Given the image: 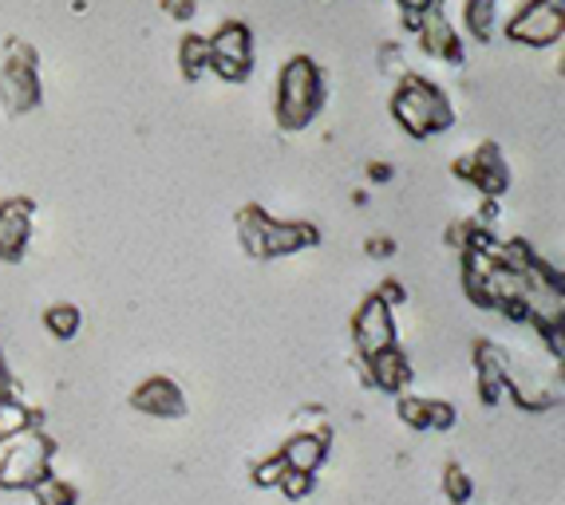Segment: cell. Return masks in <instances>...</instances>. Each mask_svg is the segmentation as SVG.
<instances>
[{"label":"cell","mask_w":565,"mask_h":505,"mask_svg":"<svg viewBox=\"0 0 565 505\" xmlns=\"http://www.w3.org/2000/svg\"><path fill=\"white\" fill-rule=\"evenodd\" d=\"M12 395V375H9V364H4V352H0V399H9Z\"/></svg>","instance_id":"cell-32"},{"label":"cell","mask_w":565,"mask_h":505,"mask_svg":"<svg viewBox=\"0 0 565 505\" xmlns=\"http://www.w3.org/2000/svg\"><path fill=\"white\" fill-rule=\"evenodd\" d=\"M324 99H329V79H324L321 64L312 56H292L277 75V127L285 135L309 131L317 115L324 111Z\"/></svg>","instance_id":"cell-1"},{"label":"cell","mask_w":565,"mask_h":505,"mask_svg":"<svg viewBox=\"0 0 565 505\" xmlns=\"http://www.w3.org/2000/svg\"><path fill=\"white\" fill-rule=\"evenodd\" d=\"M44 327H47V336H56V340H76V336H79V327H84V312H79L76 304H67V300H60V304L44 309Z\"/></svg>","instance_id":"cell-20"},{"label":"cell","mask_w":565,"mask_h":505,"mask_svg":"<svg viewBox=\"0 0 565 505\" xmlns=\"http://www.w3.org/2000/svg\"><path fill=\"white\" fill-rule=\"evenodd\" d=\"M392 253H396V241H387V237H372V241H367V257H392Z\"/></svg>","instance_id":"cell-29"},{"label":"cell","mask_w":565,"mask_h":505,"mask_svg":"<svg viewBox=\"0 0 565 505\" xmlns=\"http://www.w3.org/2000/svg\"><path fill=\"white\" fill-rule=\"evenodd\" d=\"M459 411L447 399H427V431H455Z\"/></svg>","instance_id":"cell-26"},{"label":"cell","mask_w":565,"mask_h":505,"mask_svg":"<svg viewBox=\"0 0 565 505\" xmlns=\"http://www.w3.org/2000/svg\"><path fill=\"white\" fill-rule=\"evenodd\" d=\"M367 179L376 182H392V166H387V162H372V166H367Z\"/></svg>","instance_id":"cell-30"},{"label":"cell","mask_w":565,"mask_h":505,"mask_svg":"<svg viewBox=\"0 0 565 505\" xmlns=\"http://www.w3.org/2000/svg\"><path fill=\"white\" fill-rule=\"evenodd\" d=\"M510 375H514V364H510L507 352H502L499 344L479 340V344H475V379H479V399L487 402V407L502 402V395H507V387H510Z\"/></svg>","instance_id":"cell-13"},{"label":"cell","mask_w":565,"mask_h":505,"mask_svg":"<svg viewBox=\"0 0 565 505\" xmlns=\"http://www.w3.org/2000/svg\"><path fill=\"white\" fill-rule=\"evenodd\" d=\"M444 497L451 505H467L475 497V482L471 474L459 466V462H451V466H444Z\"/></svg>","instance_id":"cell-22"},{"label":"cell","mask_w":565,"mask_h":505,"mask_svg":"<svg viewBox=\"0 0 565 505\" xmlns=\"http://www.w3.org/2000/svg\"><path fill=\"white\" fill-rule=\"evenodd\" d=\"M29 494L36 505H76L79 502V490L72 486V482H64L60 474H47L44 482H36V486L29 490Z\"/></svg>","instance_id":"cell-21"},{"label":"cell","mask_w":565,"mask_h":505,"mask_svg":"<svg viewBox=\"0 0 565 505\" xmlns=\"http://www.w3.org/2000/svg\"><path fill=\"white\" fill-rule=\"evenodd\" d=\"M360 364H364L367 387H376V391H384V395H404L415 375L412 359L399 352V344L384 347V352H376V356H364Z\"/></svg>","instance_id":"cell-14"},{"label":"cell","mask_w":565,"mask_h":505,"mask_svg":"<svg viewBox=\"0 0 565 505\" xmlns=\"http://www.w3.org/2000/svg\"><path fill=\"white\" fill-rule=\"evenodd\" d=\"M462 24H467V36L490 44L494 36V24H499V0H467L462 4Z\"/></svg>","instance_id":"cell-18"},{"label":"cell","mask_w":565,"mask_h":505,"mask_svg":"<svg viewBox=\"0 0 565 505\" xmlns=\"http://www.w3.org/2000/svg\"><path fill=\"white\" fill-rule=\"evenodd\" d=\"M329 447H332V431L321 427V431H297L292 439H285V447L277 454L297 474H317L329 462Z\"/></svg>","instance_id":"cell-15"},{"label":"cell","mask_w":565,"mask_h":505,"mask_svg":"<svg viewBox=\"0 0 565 505\" xmlns=\"http://www.w3.org/2000/svg\"><path fill=\"white\" fill-rule=\"evenodd\" d=\"M396 415L412 431H427V399H419V395H399Z\"/></svg>","instance_id":"cell-23"},{"label":"cell","mask_w":565,"mask_h":505,"mask_svg":"<svg viewBox=\"0 0 565 505\" xmlns=\"http://www.w3.org/2000/svg\"><path fill=\"white\" fill-rule=\"evenodd\" d=\"M507 395H510L514 402H519L522 411H530V415L550 411V407H557V399H562V395L550 391L546 384H534V379H522V375H510Z\"/></svg>","instance_id":"cell-17"},{"label":"cell","mask_w":565,"mask_h":505,"mask_svg":"<svg viewBox=\"0 0 565 505\" xmlns=\"http://www.w3.org/2000/svg\"><path fill=\"white\" fill-rule=\"evenodd\" d=\"M237 241L254 261H277V257L317 249L321 229L312 222H281V217L265 214L262 206H245L237 214Z\"/></svg>","instance_id":"cell-2"},{"label":"cell","mask_w":565,"mask_h":505,"mask_svg":"<svg viewBox=\"0 0 565 505\" xmlns=\"http://www.w3.org/2000/svg\"><path fill=\"white\" fill-rule=\"evenodd\" d=\"M179 72H182V79H190V84H199L202 75L210 72V44H206V36H182V44H179Z\"/></svg>","instance_id":"cell-19"},{"label":"cell","mask_w":565,"mask_h":505,"mask_svg":"<svg viewBox=\"0 0 565 505\" xmlns=\"http://www.w3.org/2000/svg\"><path fill=\"white\" fill-rule=\"evenodd\" d=\"M131 407L147 419H182L186 415V395L170 375H151L131 391Z\"/></svg>","instance_id":"cell-11"},{"label":"cell","mask_w":565,"mask_h":505,"mask_svg":"<svg viewBox=\"0 0 565 505\" xmlns=\"http://www.w3.org/2000/svg\"><path fill=\"white\" fill-rule=\"evenodd\" d=\"M32 222H36L32 197H0V261H24L32 241Z\"/></svg>","instance_id":"cell-10"},{"label":"cell","mask_w":565,"mask_h":505,"mask_svg":"<svg viewBox=\"0 0 565 505\" xmlns=\"http://www.w3.org/2000/svg\"><path fill=\"white\" fill-rule=\"evenodd\" d=\"M210 44V72L222 84H245L254 72V32L242 20H226L214 36H206Z\"/></svg>","instance_id":"cell-7"},{"label":"cell","mask_w":565,"mask_h":505,"mask_svg":"<svg viewBox=\"0 0 565 505\" xmlns=\"http://www.w3.org/2000/svg\"><path fill=\"white\" fill-rule=\"evenodd\" d=\"M399 327H396V309L380 300L376 292L372 297L360 300V309L352 312V344H356L360 359L364 356H376L384 347L399 344Z\"/></svg>","instance_id":"cell-8"},{"label":"cell","mask_w":565,"mask_h":505,"mask_svg":"<svg viewBox=\"0 0 565 505\" xmlns=\"http://www.w3.org/2000/svg\"><path fill=\"white\" fill-rule=\"evenodd\" d=\"M56 462V442L44 434V427L17 434V439L0 442V490L4 494H29L36 482L52 474Z\"/></svg>","instance_id":"cell-4"},{"label":"cell","mask_w":565,"mask_h":505,"mask_svg":"<svg viewBox=\"0 0 565 505\" xmlns=\"http://www.w3.org/2000/svg\"><path fill=\"white\" fill-rule=\"evenodd\" d=\"M162 9H167V12H174V17H182V20H186L190 12H194V4H190V0H162Z\"/></svg>","instance_id":"cell-31"},{"label":"cell","mask_w":565,"mask_h":505,"mask_svg":"<svg viewBox=\"0 0 565 505\" xmlns=\"http://www.w3.org/2000/svg\"><path fill=\"white\" fill-rule=\"evenodd\" d=\"M415 40L424 47L431 60H444V64H462V36L455 32V24L447 20L444 4H435L431 12L419 17V29H415Z\"/></svg>","instance_id":"cell-12"},{"label":"cell","mask_w":565,"mask_h":505,"mask_svg":"<svg viewBox=\"0 0 565 505\" xmlns=\"http://www.w3.org/2000/svg\"><path fill=\"white\" fill-rule=\"evenodd\" d=\"M396 4H399V12H404L407 32H415V29H419V17H424V12H431L439 0H396Z\"/></svg>","instance_id":"cell-27"},{"label":"cell","mask_w":565,"mask_h":505,"mask_svg":"<svg viewBox=\"0 0 565 505\" xmlns=\"http://www.w3.org/2000/svg\"><path fill=\"white\" fill-rule=\"evenodd\" d=\"M565 32V0H526L514 17L507 20V40L522 47H554Z\"/></svg>","instance_id":"cell-6"},{"label":"cell","mask_w":565,"mask_h":505,"mask_svg":"<svg viewBox=\"0 0 565 505\" xmlns=\"http://www.w3.org/2000/svg\"><path fill=\"white\" fill-rule=\"evenodd\" d=\"M40 419H44V415L32 411L29 402L17 399V391H12L9 399H0V442H9V439H17V434L32 431V427H40Z\"/></svg>","instance_id":"cell-16"},{"label":"cell","mask_w":565,"mask_h":505,"mask_svg":"<svg viewBox=\"0 0 565 505\" xmlns=\"http://www.w3.org/2000/svg\"><path fill=\"white\" fill-rule=\"evenodd\" d=\"M277 490H281L289 502H305V497L317 490V474H297V470H285V477L277 482Z\"/></svg>","instance_id":"cell-25"},{"label":"cell","mask_w":565,"mask_h":505,"mask_svg":"<svg viewBox=\"0 0 565 505\" xmlns=\"http://www.w3.org/2000/svg\"><path fill=\"white\" fill-rule=\"evenodd\" d=\"M0 104L9 115H29L44 104V84H40V56L24 40H9L4 47V67H0Z\"/></svg>","instance_id":"cell-5"},{"label":"cell","mask_w":565,"mask_h":505,"mask_svg":"<svg viewBox=\"0 0 565 505\" xmlns=\"http://www.w3.org/2000/svg\"><path fill=\"white\" fill-rule=\"evenodd\" d=\"M285 462H281V454H269V459H262V462H254V486L257 490H277V482L285 477Z\"/></svg>","instance_id":"cell-24"},{"label":"cell","mask_w":565,"mask_h":505,"mask_svg":"<svg viewBox=\"0 0 565 505\" xmlns=\"http://www.w3.org/2000/svg\"><path fill=\"white\" fill-rule=\"evenodd\" d=\"M451 170L467 182V186H475L482 197H490V202H499V197L510 190V166H507V159H502V150L494 147V142H479L471 154L455 159Z\"/></svg>","instance_id":"cell-9"},{"label":"cell","mask_w":565,"mask_h":505,"mask_svg":"<svg viewBox=\"0 0 565 505\" xmlns=\"http://www.w3.org/2000/svg\"><path fill=\"white\" fill-rule=\"evenodd\" d=\"M392 119L404 127V135L412 139H435L455 127V104L447 99V92L424 75L404 72V79L392 92Z\"/></svg>","instance_id":"cell-3"},{"label":"cell","mask_w":565,"mask_h":505,"mask_svg":"<svg viewBox=\"0 0 565 505\" xmlns=\"http://www.w3.org/2000/svg\"><path fill=\"white\" fill-rule=\"evenodd\" d=\"M376 297H380V300H387V304L396 309V304H404V300H407V292H404V284H399V281H384V284H380Z\"/></svg>","instance_id":"cell-28"}]
</instances>
